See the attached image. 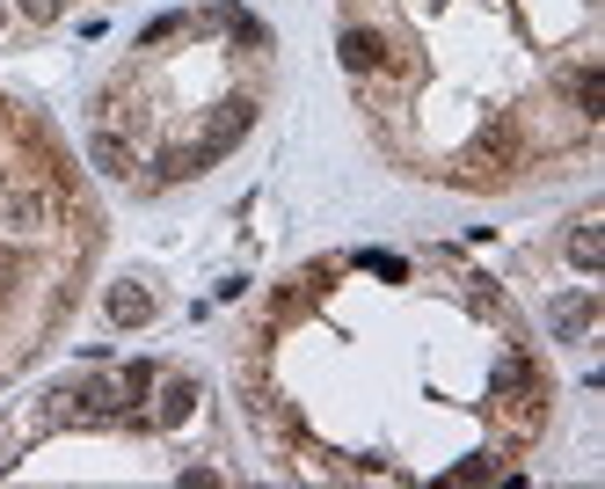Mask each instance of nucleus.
I'll return each instance as SVG.
<instances>
[{"instance_id":"obj_4","label":"nucleus","mask_w":605,"mask_h":489,"mask_svg":"<svg viewBox=\"0 0 605 489\" xmlns=\"http://www.w3.org/2000/svg\"><path fill=\"white\" fill-rule=\"evenodd\" d=\"M343 67L350 73H380L387 67V44L372 30H343Z\"/></svg>"},{"instance_id":"obj_3","label":"nucleus","mask_w":605,"mask_h":489,"mask_svg":"<svg viewBox=\"0 0 605 489\" xmlns=\"http://www.w3.org/2000/svg\"><path fill=\"white\" fill-rule=\"evenodd\" d=\"M0 220H8V227H44V220H52V197L44 191H0Z\"/></svg>"},{"instance_id":"obj_1","label":"nucleus","mask_w":605,"mask_h":489,"mask_svg":"<svg viewBox=\"0 0 605 489\" xmlns=\"http://www.w3.org/2000/svg\"><path fill=\"white\" fill-rule=\"evenodd\" d=\"M110 322L117 329H146L154 322V293L146 285H110Z\"/></svg>"},{"instance_id":"obj_2","label":"nucleus","mask_w":605,"mask_h":489,"mask_svg":"<svg viewBox=\"0 0 605 489\" xmlns=\"http://www.w3.org/2000/svg\"><path fill=\"white\" fill-rule=\"evenodd\" d=\"M248 124H256V103H242V95H234V103H219V118H212V132H205V146H212V154H226V146L242 140Z\"/></svg>"},{"instance_id":"obj_6","label":"nucleus","mask_w":605,"mask_h":489,"mask_svg":"<svg viewBox=\"0 0 605 489\" xmlns=\"http://www.w3.org/2000/svg\"><path fill=\"white\" fill-rule=\"evenodd\" d=\"M197 409V380H168L161 387V409H154V424H183Z\"/></svg>"},{"instance_id":"obj_9","label":"nucleus","mask_w":605,"mask_h":489,"mask_svg":"<svg viewBox=\"0 0 605 489\" xmlns=\"http://www.w3.org/2000/svg\"><path fill=\"white\" fill-rule=\"evenodd\" d=\"M95 169H103V175H132V146H117L110 132H95Z\"/></svg>"},{"instance_id":"obj_11","label":"nucleus","mask_w":605,"mask_h":489,"mask_svg":"<svg viewBox=\"0 0 605 489\" xmlns=\"http://www.w3.org/2000/svg\"><path fill=\"white\" fill-rule=\"evenodd\" d=\"M598 103H605V81H598V67H584V73H576V110L598 118Z\"/></svg>"},{"instance_id":"obj_10","label":"nucleus","mask_w":605,"mask_h":489,"mask_svg":"<svg viewBox=\"0 0 605 489\" xmlns=\"http://www.w3.org/2000/svg\"><path fill=\"white\" fill-rule=\"evenodd\" d=\"M591 322V293H576V299H562V307H554V336H576Z\"/></svg>"},{"instance_id":"obj_14","label":"nucleus","mask_w":605,"mask_h":489,"mask_svg":"<svg viewBox=\"0 0 605 489\" xmlns=\"http://www.w3.org/2000/svg\"><path fill=\"white\" fill-rule=\"evenodd\" d=\"M0 22H8V8H0Z\"/></svg>"},{"instance_id":"obj_8","label":"nucleus","mask_w":605,"mask_h":489,"mask_svg":"<svg viewBox=\"0 0 605 489\" xmlns=\"http://www.w3.org/2000/svg\"><path fill=\"white\" fill-rule=\"evenodd\" d=\"M570 263H576V271H598V263H605V242H598V220H584V227H576V234H570Z\"/></svg>"},{"instance_id":"obj_12","label":"nucleus","mask_w":605,"mask_h":489,"mask_svg":"<svg viewBox=\"0 0 605 489\" xmlns=\"http://www.w3.org/2000/svg\"><path fill=\"white\" fill-rule=\"evenodd\" d=\"M59 8H66V0H22V16H30V22H59Z\"/></svg>"},{"instance_id":"obj_13","label":"nucleus","mask_w":605,"mask_h":489,"mask_svg":"<svg viewBox=\"0 0 605 489\" xmlns=\"http://www.w3.org/2000/svg\"><path fill=\"white\" fill-rule=\"evenodd\" d=\"M22 278V263H16V248H0V285H16Z\"/></svg>"},{"instance_id":"obj_7","label":"nucleus","mask_w":605,"mask_h":489,"mask_svg":"<svg viewBox=\"0 0 605 489\" xmlns=\"http://www.w3.org/2000/svg\"><path fill=\"white\" fill-rule=\"evenodd\" d=\"M205 161H219L205 140H197V146H168V154H161V175H175V183H183V175H205Z\"/></svg>"},{"instance_id":"obj_5","label":"nucleus","mask_w":605,"mask_h":489,"mask_svg":"<svg viewBox=\"0 0 605 489\" xmlns=\"http://www.w3.org/2000/svg\"><path fill=\"white\" fill-rule=\"evenodd\" d=\"M511 154H519V140H511V124H489L482 140L468 146V161H474V169H482V161H489V169H503Z\"/></svg>"}]
</instances>
